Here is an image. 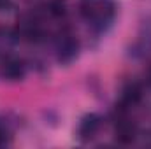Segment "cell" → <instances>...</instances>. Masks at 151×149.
<instances>
[{"mask_svg": "<svg viewBox=\"0 0 151 149\" xmlns=\"http://www.w3.org/2000/svg\"><path fill=\"white\" fill-rule=\"evenodd\" d=\"M5 144H7V132L0 128V146H5Z\"/></svg>", "mask_w": 151, "mask_h": 149, "instance_id": "cell-10", "label": "cell"}, {"mask_svg": "<svg viewBox=\"0 0 151 149\" xmlns=\"http://www.w3.org/2000/svg\"><path fill=\"white\" fill-rule=\"evenodd\" d=\"M55 49H56V60L60 63L63 65L72 63L79 53V40L70 32H60L55 42Z\"/></svg>", "mask_w": 151, "mask_h": 149, "instance_id": "cell-3", "label": "cell"}, {"mask_svg": "<svg viewBox=\"0 0 151 149\" xmlns=\"http://www.w3.org/2000/svg\"><path fill=\"white\" fill-rule=\"evenodd\" d=\"M141 98H142V90L139 84H128L125 90H123V95H121V100H119V107L121 111H130L134 109L135 105L141 104Z\"/></svg>", "mask_w": 151, "mask_h": 149, "instance_id": "cell-8", "label": "cell"}, {"mask_svg": "<svg viewBox=\"0 0 151 149\" xmlns=\"http://www.w3.org/2000/svg\"><path fill=\"white\" fill-rule=\"evenodd\" d=\"M16 34H18V39L28 40V42H39V40H42L44 35H46L44 25H42V18L39 14H35V12L23 14L18 19Z\"/></svg>", "mask_w": 151, "mask_h": 149, "instance_id": "cell-2", "label": "cell"}, {"mask_svg": "<svg viewBox=\"0 0 151 149\" xmlns=\"http://www.w3.org/2000/svg\"><path fill=\"white\" fill-rule=\"evenodd\" d=\"M16 40H19L16 30L0 27V58L9 56V51L12 49V46L16 44Z\"/></svg>", "mask_w": 151, "mask_h": 149, "instance_id": "cell-9", "label": "cell"}, {"mask_svg": "<svg viewBox=\"0 0 151 149\" xmlns=\"http://www.w3.org/2000/svg\"><path fill=\"white\" fill-rule=\"evenodd\" d=\"M134 54H137V56L151 54V16L142 21V25L139 28L137 42L134 44Z\"/></svg>", "mask_w": 151, "mask_h": 149, "instance_id": "cell-7", "label": "cell"}, {"mask_svg": "<svg viewBox=\"0 0 151 149\" xmlns=\"http://www.w3.org/2000/svg\"><path fill=\"white\" fill-rule=\"evenodd\" d=\"M114 135H116V140L121 142V144H132L135 140V137H137V125L128 116V111L118 109L116 123H114Z\"/></svg>", "mask_w": 151, "mask_h": 149, "instance_id": "cell-4", "label": "cell"}, {"mask_svg": "<svg viewBox=\"0 0 151 149\" xmlns=\"http://www.w3.org/2000/svg\"><path fill=\"white\" fill-rule=\"evenodd\" d=\"M79 11L83 18L95 27L97 30H104L111 25L116 12V0H81Z\"/></svg>", "mask_w": 151, "mask_h": 149, "instance_id": "cell-1", "label": "cell"}, {"mask_svg": "<svg viewBox=\"0 0 151 149\" xmlns=\"http://www.w3.org/2000/svg\"><path fill=\"white\" fill-rule=\"evenodd\" d=\"M100 126H102V117L99 114H93V112L86 114L81 119L79 126H77V137H79V140L88 142V140L95 139L97 133L100 132Z\"/></svg>", "mask_w": 151, "mask_h": 149, "instance_id": "cell-5", "label": "cell"}, {"mask_svg": "<svg viewBox=\"0 0 151 149\" xmlns=\"http://www.w3.org/2000/svg\"><path fill=\"white\" fill-rule=\"evenodd\" d=\"M27 74V65L14 56H4L2 58V75L7 81H21Z\"/></svg>", "mask_w": 151, "mask_h": 149, "instance_id": "cell-6", "label": "cell"}]
</instances>
